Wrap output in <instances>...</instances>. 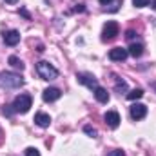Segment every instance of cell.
Listing matches in <instances>:
<instances>
[{
  "instance_id": "cell-1",
  "label": "cell",
  "mask_w": 156,
  "mask_h": 156,
  "mask_svg": "<svg viewBox=\"0 0 156 156\" xmlns=\"http://www.w3.org/2000/svg\"><path fill=\"white\" fill-rule=\"evenodd\" d=\"M24 82H26V80L20 76L18 73H11V71H4V73H0V87H5V89H16V87H22Z\"/></svg>"
},
{
  "instance_id": "cell-2",
  "label": "cell",
  "mask_w": 156,
  "mask_h": 156,
  "mask_svg": "<svg viewBox=\"0 0 156 156\" xmlns=\"http://www.w3.org/2000/svg\"><path fill=\"white\" fill-rule=\"evenodd\" d=\"M31 105H33V98H31V94H18L16 98H15V102H13V111L15 113H20V115H26L29 109H31Z\"/></svg>"
},
{
  "instance_id": "cell-3",
  "label": "cell",
  "mask_w": 156,
  "mask_h": 156,
  "mask_svg": "<svg viewBox=\"0 0 156 156\" xmlns=\"http://www.w3.org/2000/svg\"><path fill=\"white\" fill-rule=\"evenodd\" d=\"M37 73H38V76L42 80H55V78H58V71H56V67L55 66H51L49 62H45V60H42L37 64Z\"/></svg>"
},
{
  "instance_id": "cell-4",
  "label": "cell",
  "mask_w": 156,
  "mask_h": 156,
  "mask_svg": "<svg viewBox=\"0 0 156 156\" xmlns=\"http://www.w3.org/2000/svg\"><path fill=\"white\" fill-rule=\"evenodd\" d=\"M118 33H120L118 22L111 20V22H107V24L104 26V29H102V40H104V42H111V40H115L118 37Z\"/></svg>"
},
{
  "instance_id": "cell-5",
  "label": "cell",
  "mask_w": 156,
  "mask_h": 156,
  "mask_svg": "<svg viewBox=\"0 0 156 156\" xmlns=\"http://www.w3.org/2000/svg\"><path fill=\"white\" fill-rule=\"evenodd\" d=\"M76 80H78V83H82V85H85V87H89L93 91L98 87V80H96L94 75H91V73H78Z\"/></svg>"
},
{
  "instance_id": "cell-6",
  "label": "cell",
  "mask_w": 156,
  "mask_h": 156,
  "mask_svg": "<svg viewBox=\"0 0 156 156\" xmlns=\"http://www.w3.org/2000/svg\"><path fill=\"white\" fill-rule=\"evenodd\" d=\"M129 113H131L133 120H142L147 115V105H144V104H133L131 109H129Z\"/></svg>"
},
{
  "instance_id": "cell-7",
  "label": "cell",
  "mask_w": 156,
  "mask_h": 156,
  "mask_svg": "<svg viewBox=\"0 0 156 156\" xmlns=\"http://www.w3.org/2000/svg\"><path fill=\"white\" fill-rule=\"evenodd\" d=\"M60 96H62V91H60L58 87H47V89L42 93L44 102H56Z\"/></svg>"
},
{
  "instance_id": "cell-8",
  "label": "cell",
  "mask_w": 156,
  "mask_h": 156,
  "mask_svg": "<svg viewBox=\"0 0 156 156\" xmlns=\"http://www.w3.org/2000/svg\"><path fill=\"white\" fill-rule=\"evenodd\" d=\"M127 56H129V51L123 49V47H113V49L109 51V58H111L113 62H123Z\"/></svg>"
},
{
  "instance_id": "cell-9",
  "label": "cell",
  "mask_w": 156,
  "mask_h": 156,
  "mask_svg": "<svg viewBox=\"0 0 156 156\" xmlns=\"http://www.w3.org/2000/svg\"><path fill=\"white\" fill-rule=\"evenodd\" d=\"M104 120H105V123H107L111 129H116L118 125H120V115H118L116 111H107V113L104 115Z\"/></svg>"
},
{
  "instance_id": "cell-10",
  "label": "cell",
  "mask_w": 156,
  "mask_h": 156,
  "mask_svg": "<svg viewBox=\"0 0 156 156\" xmlns=\"http://www.w3.org/2000/svg\"><path fill=\"white\" fill-rule=\"evenodd\" d=\"M4 42L5 45H16L20 42V33L16 29H11V31H5L4 33Z\"/></svg>"
},
{
  "instance_id": "cell-11",
  "label": "cell",
  "mask_w": 156,
  "mask_h": 156,
  "mask_svg": "<svg viewBox=\"0 0 156 156\" xmlns=\"http://www.w3.org/2000/svg\"><path fill=\"white\" fill-rule=\"evenodd\" d=\"M94 98H96L100 104H107V102H109V93H107V89L98 85V87L94 89Z\"/></svg>"
},
{
  "instance_id": "cell-12",
  "label": "cell",
  "mask_w": 156,
  "mask_h": 156,
  "mask_svg": "<svg viewBox=\"0 0 156 156\" xmlns=\"http://www.w3.org/2000/svg\"><path fill=\"white\" fill-rule=\"evenodd\" d=\"M35 123H37L38 127H49L51 116L45 115V113H37V115H35Z\"/></svg>"
},
{
  "instance_id": "cell-13",
  "label": "cell",
  "mask_w": 156,
  "mask_h": 156,
  "mask_svg": "<svg viewBox=\"0 0 156 156\" xmlns=\"http://www.w3.org/2000/svg\"><path fill=\"white\" fill-rule=\"evenodd\" d=\"M129 55L131 56H134V58H140L142 55H144V44H136V42H133L131 45H129Z\"/></svg>"
},
{
  "instance_id": "cell-14",
  "label": "cell",
  "mask_w": 156,
  "mask_h": 156,
  "mask_svg": "<svg viewBox=\"0 0 156 156\" xmlns=\"http://www.w3.org/2000/svg\"><path fill=\"white\" fill-rule=\"evenodd\" d=\"M7 62L11 64V67H15V69H20V71H24V67H26V66H24V62H22L18 56H15V55H11Z\"/></svg>"
},
{
  "instance_id": "cell-15",
  "label": "cell",
  "mask_w": 156,
  "mask_h": 156,
  "mask_svg": "<svg viewBox=\"0 0 156 156\" xmlns=\"http://www.w3.org/2000/svg\"><path fill=\"white\" fill-rule=\"evenodd\" d=\"M142 96H144V89H140V87H138V89H133L131 93H127V98H129L131 102H134V100H140Z\"/></svg>"
},
{
  "instance_id": "cell-16",
  "label": "cell",
  "mask_w": 156,
  "mask_h": 156,
  "mask_svg": "<svg viewBox=\"0 0 156 156\" xmlns=\"http://www.w3.org/2000/svg\"><path fill=\"white\" fill-rule=\"evenodd\" d=\"M115 91L116 93H127V82L125 80H122V78H116V83H115Z\"/></svg>"
},
{
  "instance_id": "cell-17",
  "label": "cell",
  "mask_w": 156,
  "mask_h": 156,
  "mask_svg": "<svg viewBox=\"0 0 156 156\" xmlns=\"http://www.w3.org/2000/svg\"><path fill=\"white\" fill-rule=\"evenodd\" d=\"M83 133H85L87 136H91V138H96V136H98V131H96L94 127H91V125H85V127H83Z\"/></svg>"
},
{
  "instance_id": "cell-18",
  "label": "cell",
  "mask_w": 156,
  "mask_h": 156,
  "mask_svg": "<svg viewBox=\"0 0 156 156\" xmlns=\"http://www.w3.org/2000/svg\"><path fill=\"white\" fill-rule=\"evenodd\" d=\"M149 4H151V0H133V5L134 7H145Z\"/></svg>"
},
{
  "instance_id": "cell-19",
  "label": "cell",
  "mask_w": 156,
  "mask_h": 156,
  "mask_svg": "<svg viewBox=\"0 0 156 156\" xmlns=\"http://www.w3.org/2000/svg\"><path fill=\"white\" fill-rule=\"evenodd\" d=\"M26 156H40V151L37 147H27L26 149Z\"/></svg>"
},
{
  "instance_id": "cell-20",
  "label": "cell",
  "mask_w": 156,
  "mask_h": 156,
  "mask_svg": "<svg viewBox=\"0 0 156 156\" xmlns=\"http://www.w3.org/2000/svg\"><path fill=\"white\" fill-rule=\"evenodd\" d=\"M105 156H125V153L122 149H115V151H109Z\"/></svg>"
},
{
  "instance_id": "cell-21",
  "label": "cell",
  "mask_w": 156,
  "mask_h": 156,
  "mask_svg": "<svg viewBox=\"0 0 156 156\" xmlns=\"http://www.w3.org/2000/svg\"><path fill=\"white\" fill-rule=\"evenodd\" d=\"M136 37H138V35H136V31H134V29H129V31L125 33V38H127V40H134Z\"/></svg>"
},
{
  "instance_id": "cell-22",
  "label": "cell",
  "mask_w": 156,
  "mask_h": 156,
  "mask_svg": "<svg viewBox=\"0 0 156 156\" xmlns=\"http://www.w3.org/2000/svg\"><path fill=\"white\" fill-rule=\"evenodd\" d=\"M20 13H22V15H24V16H26V18H29V13H27V11H26V9H20Z\"/></svg>"
},
{
  "instance_id": "cell-23",
  "label": "cell",
  "mask_w": 156,
  "mask_h": 156,
  "mask_svg": "<svg viewBox=\"0 0 156 156\" xmlns=\"http://www.w3.org/2000/svg\"><path fill=\"white\" fill-rule=\"evenodd\" d=\"M5 4H18V0H4Z\"/></svg>"
},
{
  "instance_id": "cell-24",
  "label": "cell",
  "mask_w": 156,
  "mask_h": 156,
  "mask_svg": "<svg viewBox=\"0 0 156 156\" xmlns=\"http://www.w3.org/2000/svg\"><path fill=\"white\" fill-rule=\"evenodd\" d=\"M109 2H113V0H100V4H104V5H107Z\"/></svg>"
},
{
  "instance_id": "cell-25",
  "label": "cell",
  "mask_w": 156,
  "mask_h": 156,
  "mask_svg": "<svg viewBox=\"0 0 156 156\" xmlns=\"http://www.w3.org/2000/svg\"><path fill=\"white\" fill-rule=\"evenodd\" d=\"M151 7H153V9H156V0H153V2H151Z\"/></svg>"
}]
</instances>
